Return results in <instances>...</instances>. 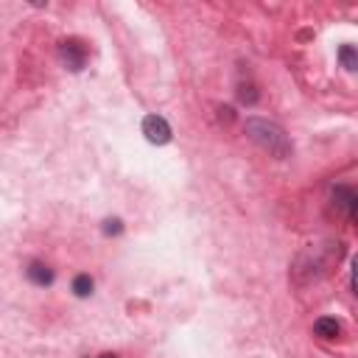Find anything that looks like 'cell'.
Wrapping results in <instances>:
<instances>
[{
    "label": "cell",
    "mask_w": 358,
    "mask_h": 358,
    "mask_svg": "<svg viewBox=\"0 0 358 358\" xmlns=\"http://www.w3.org/2000/svg\"><path fill=\"white\" fill-rule=\"evenodd\" d=\"M143 134H146V140L154 143V146H165V143H171V137H174L171 123L163 115H146L143 118Z\"/></svg>",
    "instance_id": "3957f363"
},
{
    "label": "cell",
    "mask_w": 358,
    "mask_h": 358,
    "mask_svg": "<svg viewBox=\"0 0 358 358\" xmlns=\"http://www.w3.org/2000/svg\"><path fill=\"white\" fill-rule=\"evenodd\" d=\"M25 274H28V280H31L34 285H43V289L53 283V269L45 266V263H40V261H34V263L25 269Z\"/></svg>",
    "instance_id": "277c9868"
},
{
    "label": "cell",
    "mask_w": 358,
    "mask_h": 358,
    "mask_svg": "<svg viewBox=\"0 0 358 358\" xmlns=\"http://www.w3.org/2000/svg\"><path fill=\"white\" fill-rule=\"evenodd\" d=\"M313 333L319 339H336L342 333V325H339L336 319H331V316H322V319L313 322Z\"/></svg>",
    "instance_id": "5b68a950"
},
{
    "label": "cell",
    "mask_w": 358,
    "mask_h": 358,
    "mask_svg": "<svg viewBox=\"0 0 358 358\" xmlns=\"http://www.w3.org/2000/svg\"><path fill=\"white\" fill-rule=\"evenodd\" d=\"M121 230H123L121 219H106V222H104V232H106V235H118Z\"/></svg>",
    "instance_id": "8fae6325"
},
{
    "label": "cell",
    "mask_w": 358,
    "mask_h": 358,
    "mask_svg": "<svg viewBox=\"0 0 358 358\" xmlns=\"http://www.w3.org/2000/svg\"><path fill=\"white\" fill-rule=\"evenodd\" d=\"M350 285H353V294L358 297V255H353L350 261Z\"/></svg>",
    "instance_id": "30bf717a"
},
{
    "label": "cell",
    "mask_w": 358,
    "mask_h": 358,
    "mask_svg": "<svg viewBox=\"0 0 358 358\" xmlns=\"http://www.w3.org/2000/svg\"><path fill=\"white\" fill-rule=\"evenodd\" d=\"M353 199H355V191L347 188V185H339V188L333 191V207H336L339 213H350Z\"/></svg>",
    "instance_id": "8992f818"
},
{
    "label": "cell",
    "mask_w": 358,
    "mask_h": 358,
    "mask_svg": "<svg viewBox=\"0 0 358 358\" xmlns=\"http://www.w3.org/2000/svg\"><path fill=\"white\" fill-rule=\"evenodd\" d=\"M350 216H353V222L358 224V193H355V199H353V207H350Z\"/></svg>",
    "instance_id": "7c38bea8"
},
{
    "label": "cell",
    "mask_w": 358,
    "mask_h": 358,
    "mask_svg": "<svg viewBox=\"0 0 358 358\" xmlns=\"http://www.w3.org/2000/svg\"><path fill=\"white\" fill-rule=\"evenodd\" d=\"M59 59L64 62V67L70 70V73H82V70L87 67V59H90V48L79 37H67V40L59 43Z\"/></svg>",
    "instance_id": "7a4b0ae2"
},
{
    "label": "cell",
    "mask_w": 358,
    "mask_h": 358,
    "mask_svg": "<svg viewBox=\"0 0 358 358\" xmlns=\"http://www.w3.org/2000/svg\"><path fill=\"white\" fill-rule=\"evenodd\" d=\"M339 62H342L344 70H358V48L342 45V48H339Z\"/></svg>",
    "instance_id": "52a82bcc"
},
{
    "label": "cell",
    "mask_w": 358,
    "mask_h": 358,
    "mask_svg": "<svg viewBox=\"0 0 358 358\" xmlns=\"http://www.w3.org/2000/svg\"><path fill=\"white\" fill-rule=\"evenodd\" d=\"M101 358H115V355H101Z\"/></svg>",
    "instance_id": "4fadbf2b"
},
{
    "label": "cell",
    "mask_w": 358,
    "mask_h": 358,
    "mask_svg": "<svg viewBox=\"0 0 358 358\" xmlns=\"http://www.w3.org/2000/svg\"><path fill=\"white\" fill-rule=\"evenodd\" d=\"M243 132H246L249 140L255 143V146H261L263 152H269V154L277 157V160H289L291 152H294L289 134H285L283 126H277L274 121H266V118H246Z\"/></svg>",
    "instance_id": "6da1fadb"
},
{
    "label": "cell",
    "mask_w": 358,
    "mask_h": 358,
    "mask_svg": "<svg viewBox=\"0 0 358 358\" xmlns=\"http://www.w3.org/2000/svg\"><path fill=\"white\" fill-rule=\"evenodd\" d=\"M238 98H241V104L252 106V104H258V90H255L252 84H241V87H238Z\"/></svg>",
    "instance_id": "9c48e42d"
},
{
    "label": "cell",
    "mask_w": 358,
    "mask_h": 358,
    "mask_svg": "<svg viewBox=\"0 0 358 358\" xmlns=\"http://www.w3.org/2000/svg\"><path fill=\"white\" fill-rule=\"evenodd\" d=\"M73 294L76 297H90L93 294V277L90 274H76L73 277Z\"/></svg>",
    "instance_id": "ba28073f"
}]
</instances>
